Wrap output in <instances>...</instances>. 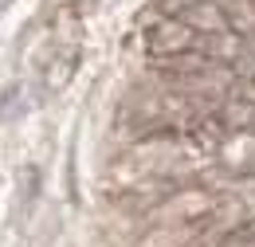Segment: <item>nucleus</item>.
Wrapping results in <instances>:
<instances>
[{
  "label": "nucleus",
  "instance_id": "f257e3e1",
  "mask_svg": "<svg viewBox=\"0 0 255 247\" xmlns=\"http://www.w3.org/2000/svg\"><path fill=\"white\" fill-rule=\"evenodd\" d=\"M204 35L208 31H196L192 24L177 20V16H165V20H157L153 28L145 31V47L157 59H165V55H185V51H204Z\"/></svg>",
  "mask_w": 255,
  "mask_h": 247
},
{
  "label": "nucleus",
  "instance_id": "f03ea898",
  "mask_svg": "<svg viewBox=\"0 0 255 247\" xmlns=\"http://www.w3.org/2000/svg\"><path fill=\"white\" fill-rule=\"evenodd\" d=\"M220 122L228 125V129H236V133H248V137H255V102H248V98L228 102V106L220 110Z\"/></svg>",
  "mask_w": 255,
  "mask_h": 247
},
{
  "label": "nucleus",
  "instance_id": "7ed1b4c3",
  "mask_svg": "<svg viewBox=\"0 0 255 247\" xmlns=\"http://www.w3.org/2000/svg\"><path fill=\"white\" fill-rule=\"evenodd\" d=\"M220 247H255V220L240 224L236 232H228V236L220 240Z\"/></svg>",
  "mask_w": 255,
  "mask_h": 247
}]
</instances>
